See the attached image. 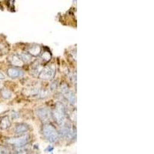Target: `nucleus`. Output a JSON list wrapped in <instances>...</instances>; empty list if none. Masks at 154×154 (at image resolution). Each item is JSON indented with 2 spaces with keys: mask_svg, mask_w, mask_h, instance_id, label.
Masks as SVG:
<instances>
[{
  "mask_svg": "<svg viewBox=\"0 0 154 154\" xmlns=\"http://www.w3.org/2000/svg\"><path fill=\"white\" fill-rule=\"evenodd\" d=\"M29 135L23 134L19 135V137L14 138H9L6 140V143L10 145L16 146H23L29 142Z\"/></svg>",
  "mask_w": 154,
  "mask_h": 154,
  "instance_id": "3",
  "label": "nucleus"
},
{
  "mask_svg": "<svg viewBox=\"0 0 154 154\" xmlns=\"http://www.w3.org/2000/svg\"><path fill=\"white\" fill-rule=\"evenodd\" d=\"M19 115L18 112H14V111H13V112H12V114H11V117H12V119H17V118H19Z\"/></svg>",
  "mask_w": 154,
  "mask_h": 154,
  "instance_id": "19",
  "label": "nucleus"
},
{
  "mask_svg": "<svg viewBox=\"0 0 154 154\" xmlns=\"http://www.w3.org/2000/svg\"><path fill=\"white\" fill-rule=\"evenodd\" d=\"M29 130V126L26 123H21L16 125L15 127V133L17 135H23Z\"/></svg>",
  "mask_w": 154,
  "mask_h": 154,
  "instance_id": "9",
  "label": "nucleus"
},
{
  "mask_svg": "<svg viewBox=\"0 0 154 154\" xmlns=\"http://www.w3.org/2000/svg\"><path fill=\"white\" fill-rule=\"evenodd\" d=\"M5 75L2 73V72H0V80H2V79H5Z\"/></svg>",
  "mask_w": 154,
  "mask_h": 154,
  "instance_id": "20",
  "label": "nucleus"
},
{
  "mask_svg": "<svg viewBox=\"0 0 154 154\" xmlns=\"http://www.w3.org/2000/svg\"><path fill=\"white\" fill-rule=\"evenodd\" d=\"M39 90H40V89H38V88L37 87H29L26 88V89H24L23 93L28 96H38V93H39Z\"/></svg>",
  "mask_w": 154,
  "mask_h": 154,
  "instance_id": "12",
  "label": "nucleus"
},
{
  "mask_svg": "<svg viewBox=\"0 0 154 154\" xmlns=\"http://www.w3.org/2000/svg\"><path fill=\"white\" fill-rule=\"evenodd\" d=\"M36 114L38 118L42 121V122H47L51 117V112L47 108H39L37 109Z\"/></svg>",
  "mask_w": 154,
  "mask_h": 154,
  "instance_id": "6",
  "label": "nucleus"
},
{
  "mask_svg": "<svg viewBox=\"0 0 154 154\" xmlns=\"http://www.w3.org/2000/svg\"><path fill=\"white\" fill-rule=\"evenodd\" d=\"M55 74H56L55 67L53 66H47L42 68L38 77L44 80H52L54 78Z\"/></svg>",
  "mask_w": 154,
  "mask_h": 154,
  "instance_id": "4",
  "label": "nucleus"
},
{
  "mask_svg": "<svg viewBox=\"0 0 154 154\" xmlns=\"http://www.w3.org/2000/svg\"><path fill=\"white\" fill-rule=\"evenodd\" d=\"M41 51H42V49H41L40 46H38V45H34V46L29 48L28 53L31 56H38L41 54Z\"/></svg>",
  "mask_w": 154,
  "mask_h": 154,
  "instance_id": "11",
  "label": "nucleus"
},
{
  "mask_svg": "<svg viewBox=\"0 0 154 154\" xmlns=\"http://www.w3.org/2000/svg\"><path fill=\"white\" fill-rule=\"evenodd\" d=\"M42 133L50 143H56L59 140V133L50 123H45L42 126Z\"/></svg>",
  "mask_w": 154,
  "mask_h": 154,
  "instance_id": "2",
  "label": "nucleus"
},
{
  "mask_svg": "<svg viewBox=\"0 0 154 154\" xmlns=\"http://www.w3.org/2000/svg\"><path fill=\"white\" fill-rule=\"evenodd\" d=\"M7 75L12 79H16V78L23 76L24 75V72L16 67H11L7 69Z\"/></svg>",
  "mask_w": 154,
  "mask_h": 154,
  "instance_id": "7",
  "label": "nucleus"
},
{
  "mask_svg": "<svg viewBox=\"0 0 154 154\" xmlns=\"http://www.w3.org/2000/svg\"><path fill=\"white\" fill-rule=\"evenodd\" d=\"M38 96L39 99H45L46 97H47L49 96V91L46 90V89H40Z\"/></svg>",
  "mask_w": 154,
  "mask_h": 154,
  "instance_id": "16",
  "label": "nucleus"
},
{
  "mask_svg": "<svg viewBox=\"0 0 154 154\" xmlns=\"http://www.w3.org/2000/svg\"><path fill=\"white\" fill-rule=\"evenodd\" d=\"M0 154H5V153H4V152H2V151H0Z\"/></svg>",
  "mask_w": 154,
  "mask_h": 154,
  "instance_id": "22",
  "label": "nucleus"
},
{
  "mask_svg": "<svg viewBox=\"0 0 154 154\" xmlns=\"http://www.w3.org/2000/svg\"><path fill=\"white\" fill-rule=\"evenodd\" d=\"M67 113H68L67 109L66 108L65 106L60 102H58L56 104V107H55L54 110L53 111L52 116L58 124L63 126L65 124L66 117L68 116Z\"/></svg>",
  "mask_w": 154,
  "mask_h": 154,
  "instance_id": "1",
  "label": "nucleus"
},
{
  "mask_svg": "<svg viewBox=\"0 0 154 154\" xmlns=\"http://www.w3.org/2000/svg\"><path fill=\"white\" fill-rule=\"evenodd\" d=\"M11 126V121L8 116H5L0 119V129L2 130H8Z\"/></svg>",
  "mask_w": 154,
  "mask_h": 154,
  "instance_id": "10",
  "label": "nucleus"
},
{
  "mask_svg": "<svg viewBox=\"0 0 154 154\" xmlns=\"http://www.w3.org/2000/svg\"><path fill=\"white\" fill-rule=\"evenodd\" d=\"M41 69H42L40 68V65H39V63H38V62L35 61V63L32 64V68H31V69H30V73L33 75V76L38 77V74H39V72H40Z\"/></svg>",
  "mask_w": 154,
  "mask_h": 154,
  "instance_id": "13",
  "label": "nucleus"
},
{
  "mask_svg": "<svg viewBox=\"0 0 154 154\" xmlns=\"http://www.w3.org/2000/svg\"><path fill=\"white\" fill-rule=\"evenodd\" d=\"M19 56L23 63H29L32 61V56L28 53H21Z\"/></svg>",
  "mask_w": 154,
  "mask_h": 154,
  "instance_id": "15",
  "label": "nucleus"
},
{
  "mask_svg": "<svg viewBox=\"0 0 154 154\" xmlns=\"http://www.w3.org/2000/svg\"><path fill=\"white\" fill-rule=\"evenodd\" d=\"M9 61L11 65L14 66L16 67H22L24 65V63L23 62V60L20 59L19 55L13 54L12 56H10L9 57Z\"/></svg>",
  "mask_w": 154,
  "mask_h": 154,
  "instance_id": "8",
  "label": "nucleus"
},
{
  "mask_svg": "<svg viewBox=\"0 0 154 154\" xmlns=\"http://www.w3.org/2000/svg\"><path fill=\"white\" fill-rule=\"evenodd\" d=\"M58 87V82L57 81H54L51 83L50 85V90L51 91H55Z\"/></svg>",
  "mask_w": 154,
  "mask_h": 154,
  "instance_id": "18",
  "label": "nucleus"
},
{
  "mask_svg": "<svg viewBox=\"0 0 154 154\" xmlns=\"http://www.w3.org/2000/svg\"><path fill=\"white\" fill-rule=\"evenodd\" d=\"M0 93H1V96L3 99L5 100H9V99L12 98V92L8 89L7 88H2L1 90H0Z\"/></svg>",
  "mask_w": 154,
  "mask_h": 154,
  "instance_id": "14",
  "label": "nucleus"
},
{
  "mask_svg": "<svg viewBox=\"0 0 154 154\" xmlns=\"http://www.w3.org/2000/svg\"><path fill=\"white\" fill-rule=\"evenodd\" d=\"M14 154H27L26 152H16V153Z\"/></svg>",
  "mask_w": 154,
  "mask_h": 154,
  "instance_id": "21",
  "label": "nucleus"
},
{
  "mask_svg": "<svg viewBox=\"0 0 154 154\" xmlns=\"http://www.w3.org/2000/svg\"><path fill=\"white\" fill-rule=\"evenodd\" d=\"M42 58L44 61H46V62L49 61L51 58L50 53H49V52H44V53H42Z\"/></svg>",
  "mask_w": 154,
  "mask_h": 154,
  "instance_id": "17",
  "label": "nucleus"
},
{
  "mask_svg": "<svg viewBox=\"0 0 154 154\" xmlns=\"http://www.w3.org/2000/svg\"><path fill=\"white\" fill-rule=\"evenodd\" d=\"M61 93L64 96V98L69 101L72 105H75L76 103V97L72 91H71L66 84L61 86Z\"/></svg>",
  "mask_w": 154,
  "mask_h": 154,
  "instance_id": "5",
  "label": "nucleus"
}]
</instances>
